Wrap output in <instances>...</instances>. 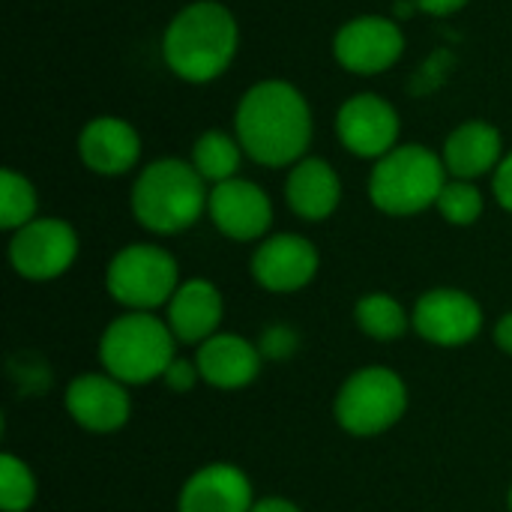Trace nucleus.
<instances>
[{
  "label": "nucleus",
  "instance_id": "nucleus-27",
  "mask_svg": "<svg viewBox=\"0 0 512 512\" xmlns=\"http://www.w3.org/2000/svg\"><path fill=\"white\" fill-rule=\"evenodd\" d=\"M198 378H201L198 366L189 363V360H180V357H174L171 366H168V372L162 375V381H165L168 390H174V393H189V390L198 384Z\"/></svg>",
  "mask_w": 512,
  "mask_h": 512
},
{
  "label": "nucleus",
  "instance_id": "nucleus-3",
  "mask_svg": "<svg viewBox=\"0 0 512 512\" xmlns=\"http://www.w3.org/2000/svg\"><path fill=\"white\" fill-rule=\"evenodd\" d=\"M207 180L186 159L150 162L132 186V213L153 234H180L192 228L210 201Z\"/></svg>",
  "mask_w": 512,
  "mask_h": 512
},
{
  "label": "nucleus",
  "instance_id": "nucleus-1",
  "mask_svg": "<svg viewBox=\"0 0 512 512\" xmlns=\"http://www.w3.org/2000/svg\"><path fill=\"white\" fill-rule=\"evenodd\" d=\"M234 132L252 162L267 168L297 165L312 141V108L294 84L258 81L237 105Z\"/></svg>",
  "mask_w": 512,
  "mask_h": 512
},
{
  "label": "nucleus",
  "instance_id": "nucleus-10",
  "mask_svg": "<svg viewBox=\"0 0 512 512\" xmlns=\"http://www.w3.org/2000/svg\"><path fill=\"white\" fill-rule=\"evenodd\" d=\"M414 330L438 348H462L483 330L480 303L459 288L426 291L411 315Z\"/></svg>",
  "mask_w": 512,
  "mask_h": 512
},
{
  "label": "nucleus",
  "instance_id": "nucleus-14",
  "mask_svg": "<svg viewBox=\"0 0 512 512\" xmlns=\"http://www.w3.org/2000/svg\"><path fill=\"white\" fill-rule=\"evenodd\" d=\"M66 414L87 432H117L126 426L132 414V399L126 393V384L105 375H78L69 381L63 393Z\"/></svg>",
  "mask_w": 512,
  "mask_h": 512
},
{
  "label": "nucleus",
  "instance_id": "nucleus-30",
  "mask_svg": "<svg viewBox=\"0 0 512 512\" xmlns=\"http://www.w3.org/2000/svg\"><path fill=\"white\" fill-rule=\"evenodd\" d=\"M495 345L504 354H512V312L498 318V324H495Z\"/></svg>",
  "mask_w": 512,
  "mask_h": 512
},
{
  "label": "nucleus",
  "instance_id": "nucleus-24",
  "mask_svg": "<svg viewBox=\"0 0 512 512\" xmlns=\"http://www.w3.org/2000/svg\"><path fill=\"white\" fill-rule=\"evenodd\" d=\"M36 501V477L24 459L0 456V507L3 512H27Z\"/></svg>",
  "mask_w": 512,
  "mask_h": 512
},
{
  "label": "nucleus",
  "instance_id": "nucleus-29",
  "mask_svg": "<svg viewBox=\"0 0 512 512\" xmlns=\"http://www.w3.org/2000/svg\"><path fill=\"white\" fill-rule=\"evenodd\" d=\"M414 6L429 15H453L462 6H468V0H414Z\"/></svg>",
  "mask_w": 512,
  "mask_h": 512
},
{
  "label": "nucleus",
  "instance_id": "nucleus-9",
  "mask_svg": "<svg viewBox=\"0 0 512 512\" xmlns=\"http://www.w3.org/2000/svg\"><path fill=\"white\" fill-rule=\"evenodd\" d=\"M405 51V33L396 18L357 15L345 21L333 36V54L351 75H381Z\"/></svg>",
  "mask_w": 512,
  "mask_h": 512
},
{
  "label": "nucleus",
  "instance_id": "nucleus-25",
  "mask_svg": "<svg viewBox=\"0 0 512 512\" xmlns=\"http://www.w3.org/2000/svg\"><path fill=\"white\" fill-rule=\"evenodd\" d=\"M435 207L450 225L465 228L483 216V192L474 186V180H447Z\"/></svg>",
  "mask_w": 512,
  "mask_h": 512
},
{
  "label": "nucleus",
  "instance_id": "nucleus-16",
  "mask_svg": "<svg viewBox=\"0 0 512 512\" xmlns=\"http://www.w3.org/2000/svg\"><path fill=\"white\" fill-rule=\"evenodd\" d=\"M78 153L90 171L102 177H117L138 165L141 138L135 126L120 117H96L81 129Z\"/></svg>",
  "mask_w": 512,
  "mask_h": 512
},
{
  "label": "nucleus",
  "instance_id": "nucleus-6",
  "mask_svg": "<svg viewBox=\"0 0 512 512\" xmlns=\"http://www.w3.org/2000/svg\"><path fill=\"white\" fill-rule=\"evenodd\" d=\"M405 408H408L405 381L387 366H366L342 384L333 414L345 432L357 438H372L396 426Z\"/></svg>",
  "mask_w": 512,
  "mask_h": 512
},
{
  "label": "nucleus",
  "instance_id": "nucleus-8",
  "mask_svg": "<svg viewBox=\"0 0 512 512\" xmlns=\"http://www.w3.org/2000/svg\"><path fill=\"white\" fill-rule=\"evenodd\" d=\"M78 258V234L63 219H33L12 231L9 264L30 282H48L63 276Z\"/></svg>",
  "mask_w": 512,
  "mask_h": 512
},
{
  "label": "nucleus",
  "instance_id": "nucleus-23",
  "mask_svg": "<svg viewBox=\"0 0 512 512\" xmlns=\"http://www.w3.org/2000/svg\"><path fill=\"white\" fill-rule=\"evenodd\" d=\"M36 207H39V198H36L33 183L18 171L3 168L0 171V228L6 231L24 228L27 222L36 219Z\"/></svg>",
  "mask_w": 512,
  "mask_h": 512
},
{
  "label": "nucleus",
  "instance_id": "nucleus-22",
  "mask_svg": "<svg viewBox=\"0 0 512 512\" xmlns=\"http://www.w3.org/2000/svg\"><path fill=\"white\" fill-rule=\"evenodd\" d=\"M354 321L369 339H378V342H393V339L405 336V330L411 324L405 306L390 294H366L354 306Z\"/></svg>",
  "mask_w": 512,
  "mask_h": 512
},
{
  "label": "nucleus",
  "instance_id": "nucleus-13",
  "mask_svg": "<svg viewBox=\"0 0 512 512\" xmlns=\"http://www.w3.org/2000/svg\"><path fill=\"white\" fill-rule=\"evenodd\" d=\"M318 249L300 234L267 237L252 255V276L264 291L291 294L306 288L318 273Z\"/></svg>",
  "mask_w": 512,
  "mask_h": 512
},
{
  "label": "nucleus",
  "instance_id": "nucleus-18",
  "mask_svg": "<svg viewBox=\"0 0 512 512\" xmlns=\"http://www.w3.org/2000/svg\"><path fill=\"white\" fill-rule=\"evenodd\" d=\"M222 294L207 279H189L183 282L171 303H168V327L177 342L183 345H201L210 336H216L222 324Z\"/></svg>",
  "mask_w": 512,
  "mask_h": 512
},
{
  "label": "nucleus",
  "instance_id": "nucleus-4",
  "mask_svg": "<svg viewBox=\"0 0 512 512\" xmlns=\"http://www.w3.org/2000/svg\"><path fill=\"white\" fill-rule=\"evenodd\" d=\"M177 339L168 321L153 312H126L114 318L99 342L102 369L120 384H150L171 366Z\"/></svg>",
  "mask_w": 512,
  "mask_h": 512
},
{
  "label": "nucleus",
  "instance_id": "nucleus-2",
  "mask_svg": "<svg viewBox=\"0 0 512 512\" xmlns=\"http://www.w3.org/2000/svg\"><path fill=\"white\" fill-rule=\"evenodd\" d=\"M237 45L240 27L231 9L216 0H195L171 18L162 54L177 78L207 84L231 66Z\"/></svg>",
  "mask_w": 512,
  "mask_h": 512
},
{
  "label": "nucleus",
  "instance_id": "nucleus-15",
  "mask_svg": "<svg viewBox=\"0 0 512 512\" xmlns=\"http://www.w3.org/2000/svg\"><path fill=\"white\" fill-rule=\"evenodd\" d=\"M252 483L231 462H213L195 471L180 489V512H252Z\"/></svg>",
  "mask_w": 512,
  "mask_h": 512
},
{
  "label": "nucleus",
  "instance_id": "nucleus-17",
  "mask_svg": "<svg viewBox=\"0 0 512 512\" xmlns=\"http://www.w3.org/2000/svg\"><path fill=\"white\" fill-rule=\"evenodd\" d=\"M201 381L216 390H243L261 372V348L234 333H216L195 351Z\"/></svg>",
  "mask_w": 512,
  "mask_h": 512
},
{
  "label": "nucleus",
  "instance_id": "nucleus-28",
  "mask_svg": "<svg viewBox=\"0 0 512 512\" xmlns=\"http://www.w3.org/2000/svg\"><path fill=\"white\" fill-rule=\"evenodd\" d=\"M492 192H495V201L512 213V153H507L501 159V165L495 168L492 174Z\"/></svg>",
  "mask_w": 512,
  "mask_h": 512
},
{
  "label": "nucleus",
  "instance_id": "nucleus-19",
  "mask_svg": "<svg viewBox=\"0 0 512 512\" xmlns=\"http://www.w3.org/2000/svg\"><path fill=\"white\" fill-rule=\"evenodd\" d=\"M441 159L453 180H477L483 174H495L504 159L501 132L486 120H468L447 135Z\"/></svg>",
  "mask_w": 512,
  "mask_h": 512
},
{
  "label": "nucleus",
  "instance_id": "nucleus-7",
  "mask_svg": "<svg viewBox=\"0 0 512 512\" xmlns=\"http://www.w3.org/2000/svg\"><path fill=\"white\" fill-rule=\"evenodd\" d=\"M108 294L129 312H150L168 306L180 288V270L171 252L153 243H132L120 249L105 270Z\"/></svg>",
  "mask_w": 512,
  "mask_h": 512
},
{
  "label": "nucleus",
  "instance_id": "nucleus-11",
  "mask_svg": "<svg viewBox=\"0 0 512 512\" xmlns=\"http://www.w3.org/2000/svg\"><path fill=\"white\" fill-rule=\"evenodd\" d=\"M336 135L348 153L360 159H381L399 147V114L387 99L357 93L339 108Z\"/></svg>",
  "mask_w": 512,
  "mask_h": 512
},
{
  "label": "nucleus",
  "instance_id": "nucleus-5",
  "mask_svg": "<svg viewBox=\"0 0 512 512\" xmlns=\"http://www.w3.org/2000/svg\"><path fill=\"white\" fill-rule=\"evenodd\" d=\"M447 165L423 144H399L381 156L369 177V198L387 216H417L438 204Z\"/></svg>",
  "mask_w": 512,
  "mask_h": 512
},
{
  "label": "nucleus",
  "instance_id": "nucleus-12",
  "mask_svg": "<svg viewBox=\"0 0 512 512\" xmlns=\"http://www.w3.org/2000/svg\"><path fill=\"white\" fill-rule=\"evenodd\" d=\"M207 213L225 237L240 240V243L264 237L273 225L270 195L258 183L243 180V177L216 183L210 189Z\"/></svg>",
  "mask_w": 512,
  "mask_h": 512
},
{
  "label": "nucleus",
  "instance_id": "nucleus-31",
  "mask_svg": "<svg viewBox=\"0 0 512 512\" xmlns=\"http://www.w3.org/2000/svg\"><path fill=\"white\" fill-rule=\"evenodd\" d=\"M252 512H303L297 504H291V501H285V498H264V501H258Z\"/></svg>",
  "mask_w": 512,
  "mask_h": 512
},
{
  "label": "nucleus",
  "instance_id": "nucleus-21",
  "mask_svg": "<svg viewBox=\"0 0 512 512\" xmlns=\"http://www.w3.org/2000/svg\"><path fill=\"white\" fill-rule=\"evenodd\" d=\"M240 141L237 135H228V132H219V129H210L204 132L195 147H192V165L195 171L207 180V183H225V180H234L237 177V168H240Z\"/></svg>",
  "mask_w": 512,
  "mask_h": 512
},
{
  "label": "nucleus",
  "instance_id": "nucleus-26",
  "mask_svg": "<svg viewBox=\"0 0 512 512\" xmlns=\"http://www.w3.org/2000/svg\"><path fill=\"white\" fill-rule=\"evenodd\" d=\"M297 351V333L288 330V327H270L264 336H261V354L264 357H273V360H282L288 354Z\"/></svg>",
  "mask_w": 512,
  "mask_h": 512
},
{
  "label": "nucleus",
  "instance_id": "nucleus-20",
  "mask_svg": "<svg viewBox=\"0 0 512 512\" xmlns=\"http://www.w3.org/2000/svg\"><path fill=\"white\" fill-rule=\"evenodd\" d=\"M285 201L300 219L321 222L336 213V207L342 201V180L327 159L306 156L288 174Z\"/></svg>",
  "mask_w": 512,
  "mask_h": 512
},
{
  "label": "nucleus",
  "instance_id": "nucleus-32",
  "mask_svg": "<svg viewBox=\"0 0 512 512\" xmlns=\"http://www.w3.org/2000/svg\"><path fill=\"white\" fill-rule=\"evenodd\" d=\"M510 512H512V489H510Z\"/></svg>",
  "mask_w": 512,
  "mask_h": 512
}]
</instances>
